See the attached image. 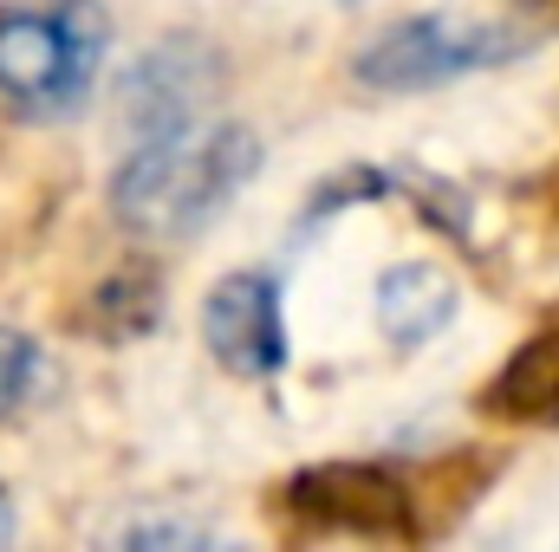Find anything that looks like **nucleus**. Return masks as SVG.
<instances>
[{"label": "nucleus", "mask_w": 559, "mask_h": 552, "mask_svg": "<svg viewBox=\"0 0 559 552\" xmlns=\"http://www.w3.org/2000/svg\"><path fill=\"white\" fill-rule=\"evenodd\" d=\"M261 169V143L248 124H182L163 137H138L111 169V208L143 241L202 235Z\"/></svg>", "instance_id": "obj_1"}, {"label": "nucleus", "mask_w": 559, "mask_h": 552, "mask_svg": "<svg viewBox=\"0 0 559 552\" xmlns=\"http://www.w3.org/2000/svg\"><path fill=\"white\" fill-rule=\"evenodd\" d=\"M111 26L92 0H26L0 13V92L33 118H66L92 98Z\"/></svg>", "instance_id": "obj_2"}, {"label": "nucleus", "mask_w": 559, "mask_h": 552, "mask_svg": "<svg viewBox=\"0 0 559 552\" xmlns=\"http://www.w3.org/2000/svg\"><path fill=\"white\" fill-rule=\"evenodd\" d=\"M534 39L514 33V26H488V20H455V13H417V20H397L384 26L365 52H358V85L371 92H429V85H449L462 72H481V65H501L514 52H527Z\"/></svg>", "instance_id": "obj_3"}, {"label": "nucleus", "mask_w": 559, "mask_h": 552, "mask_svg": "<svg viewBox=\"0 0 559 552\" xmlns=\"http://www.w3.org/2000/svg\"><path fill=\"white\" fill-rule=\"evenodd\" d=\"M286 501H293V514H306L332 533H371V540H411L417 533L404 481L391 468H371V461L306 468V475H293Z\"/></svg>", "instance_id": "obj_4"}, {"label": "nucleus", "mask_w": 559, "mask_h": 552, "mask_svg": "<svg viewBox=\"0 0 559 552\" xmlns=\"http://www.w3.org/2000/svg\"><path fill=\"white\" fill-rule=\"evenodd\" d=\"M202 338L235 377H274L286 364V312L267 274H228L202 299Z\"/></svg>", "instance_id": "obj_5"}, {"label": "nucleus", "mask_w": 559, "mask_h": 552, "mask_svg": "<svg viewBox=\"0 0 559 552\" xmlns=\"http://www.w3.org/2000/svg\"><path fill=\"white\" fill-rule=\"evenodd\" d=\"M215 72H222L215 52L195 46V39H169V46L143 52L131 65V79H124V92H118V124L131 131V143L195 124L202 98L215 92Z\"/></svg>", "instance_id": "obj_6"}, {"label": "nucleus", "mask_w": 559, "mask_h": 552, "mask_svg": "<svg viewBox=\"0 0 559 552\" xmlns=\"http://www.w3.org/2000/svg\"><path fill=\"white\" fill-rule=\"evenodd\" d=\"M455 279L442 274V267H429V261H404V267H391V274L378 279V325H384V338L391 345H423V338H436L449 319H455Z\"/></svg>", "instance_id": "obj_7"}, {"label": "nucleus", "mask_w": 559, "mask_h": 552, "mask_svg": "<svg viewBox=\"0 0 559 552\" xmlns=\"http://www.w3.org/2000/svg\"><path fill=\"white\" fill-rule=\"evenodd\" d=\"M495 410L559 416V332H540L514 351V364L495 377Z\"/></svg>", "instance_id": "obj_8"}, {"label": "nucleus", "mask_w": 559, "mask_h": 552, "mask_svg": "<svg viewBox=\"0 0 559 552\" xmlns=\"http://www.w3.org/2000/svg\"><path fill=\"white\" fill-rule=\"evenodd\" d=\"M33 384H39V345L26 332L0 325V422L33 397Z\"/></svg>", "instance_id": "obj_9"}, {"label": "nucleus", "mask_w": 559, "mask_h": 552, "mask_svg": "<svg viewBox=\"0 0 559 552\" xmlns=\"http://www.w3.org/2000/svg\"><path fill=\"white\" fill-rule=\"evenodd\" d=\"M124 540H131V547H209V533H202V527H182V520H176V527H169V520H163V527H131Z\"/></svg>", "instance_id": "obj_10"}, {"label": "nucleus", "mask_w": 559, "mask_h": 552, "mask_svg": "<svg viewBox=\"0 0 559 552\" xmlns=\"http://www.w3.org/2000/svg\"><path fill=\"white\" fill-rule=\"evenodd\" d=\"M7 540H13V494L0 488V547H7Z\"/></svg>", "instance_id": "obj_11"}]
</instances>
